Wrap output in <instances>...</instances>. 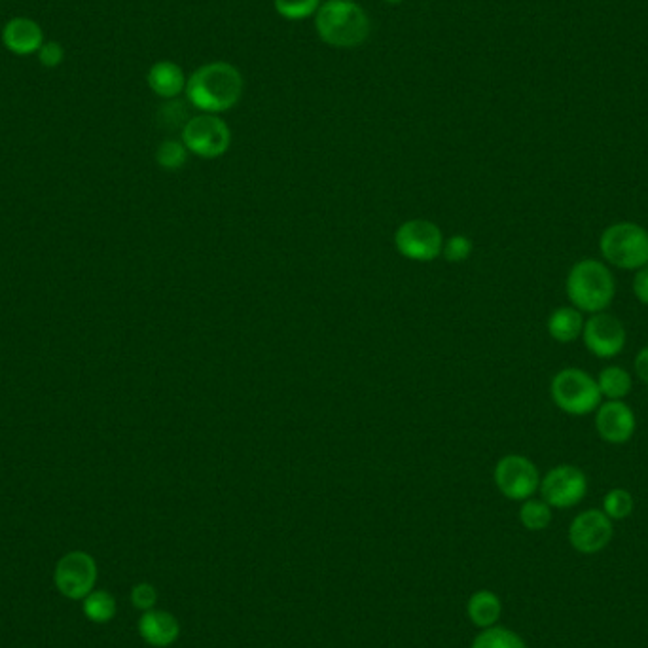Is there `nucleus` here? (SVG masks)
<instances>
[{
    "label": "nucleus",
    "instance_id": "obj_22",
    "mask_svg": "<svg viewBox=\"0 0 648 648\" xmlns=\"http://www.w3.org/2000/svg\"><path fill=\"white\" fill-rule=\"evenodd\" d=\"M321 4V0H273L275 12L288 21H304L315 16Z\"/></svg>",
    "mask_w": 648,
    "mask_h": 648
},
{
    "label": "nucleus",
    "instance_id": "obj_1",
    "mask_svg": "<svg viewBox=\"0 0 648 648\" xmlns=\"http://www.w3.org/2000/svg\"><path fill=\"white\" fill-rule=\"evenodd\" d=\"M243 74L226 61L201 65L188 76L186 99L203 114H220L234 108L243 95Z\"/></svg>",
    "mask_w": 648,
    "mask_h": 648
},
{
    "label": "nucleus",
    "instance_id": "obj_11",
    "mask_svg": "<svg viewBox=\"0 0 648 648\" xmlns=\"http://www.w3.org/2000/svg\"><path fill=\"white\" fill-rule=\"evenodd\" d=\"M584 345L599 359H612L620 355L626 345L624 324L607 313H595L582 328Z\"/></svg>",
    "mask_w": 648,
    "mask_h": 648
},
{
    "label": "nucleus",
    "instance_id": "obj_8",
    "mask_svg": "<svg viewBox=\"0 0 648 648\" xmlns=\"http://www.w3.org/2000/svg\"><path fill=\"white\" fill-rule=\"evenodd\" d=\"M495 484L506 499L527 501L540 486L539 470L523 455H506L495 467Z\"/></svg>",
    "mask_w": 648,
    "mask_h": 648
},
{
    "label": "nucleus",
    "instance_id": "obj_21",
    "mask_svg": "<svg viewBox=\"0 0 648 648\" xmlns=\"http://www.w3.org/2000/svg\"><path fill=\"white\" fill-rule=\"evenodd\" d=\"M470 648H527L522 637L506 628H486L482 631Z\"/></svg>",
    "mask_w": 648,
    "mask_h": 648
},
{
    "label": "nucleus",
    "instance_id": "obj_27",
    "mask_svg": "<svg viewBox=\"0 0 648 648\" xmlns=\"http://www.w3.org/2000/svg\"><path fill=\"white\" fill-rule=\"evenodd\" d=\"M131 603L141 609V611H152L158 603V592L152 584L148 582H143V584H137L133 590H131Z\"/></svg>",
    "mask_w": 648,
    "mask_h": 648
},
{
    "label": "nucleus",
    "instance_id": "obj_26",
    "mask_svg": "<svg viewBox=\"0 0 648 648\" xmlns=\"http://www.w3.org/2000/svg\"><path fill=\"white\" fill-rule=\"evenodd\" d=\"M442 254L450 264H461L468 260V256L472 254V241L468 239L467 235H451L444 241Z\"/></svg>",
    "mask_w": 648,
    "mask_h": 648
},
{
    "label": "nucleus",
    "instance_id": "obj_31",
    "mask_svg": "<svg viewBox=\"0 0 648 648\" xmlns=\"http://www.w3.org/2000/svg\"><path fill=\"white\" fill-rule=\"evenodd\" d=\"M383 2H387V4H400L402 0H383Z\"/></svg>",
    "mask_w": 648,
    "mask_h": 648
},
{
    "label": "nucleus",
    "instance_id": "obj_2",
    "mask_svg": "<svg viewBox=\"0 0 648 648\" xmlns=\"http://www.w3.org/2000/svg\"><path fill=\"white\" fill-rule=\"evenodd\" d=\"M315 29L332 48H357L370 36V18L353 0H326L315 14Z\"/></svg>",
    "mask_w": 648,
    "mask_h": 648
},
{
    "label": "nucleus",
    "instance_id": "obj_14",
    "mask_svg": "<svg viewBox=\"0 0 648 648\" xmlns=\"http://www.w3.org/2000/svg\"><path fill=\"white\" fill-rule=\"evenodd\" d=\"M2 44L16 55L38 54L44 44L42 27L35 19L14 18L2 29Z\"/></svg>",
    "mask_w": 648,
    "mask_h": 648
},
{
    "label": "nucleus",
    "instance_id": "obj_10",
    "mask_svg": "<svg viewBox=\"0 0 648 648\" xmlns=\"http://www.w3.org/2000/svg\"><path fill=\"white\" fill-rule=\"evenodd\" d=\"M588 478L580 468L561 465L552 468L540 482L544 503L556 508H571L586 497Z\"/></svg>",
    "mask_w": 648,
    "mask_h": 648
},
{
    "label": "nucleus",
    "instance_id": "obj_20",
    "mask_svg": "<svg viewBox=\"0 0 648 648\" xmlns=\"http://www.w3.org/2000/svg\"><path fill=\"white\" fill-rule=\"evenodd\" d=\"M84 614L95 624H107L116 616V599L105 590H95L84 597Z\"/></svg>",
    "mask_w": 648,
    "mask_h": 648
},
{
    "label": "nucleus",
    "instance_id": "obj_16",
    "mask_svg": "<svg viewBox=\"0 0 648 648\" xmlns=\"http://www.w3.org/2000/svg\"><path fill=\"white\" fill-rule=\"evenodd\" d=\"M146 82L158 97L175 99L186 90L188 78L177 63L163 59L150 67V71L146 74Z\"/></svg>",
    "mask_w": 648,
    "mask_h": 648
},
{
    "label": "nucleus",
    "instance_id": "obj_15",
    "mask_svg": "<svg viewBox=\"0 0 648 648\" xmlns=\"http://www.w3.org/2000/svg\"><path fill=\"white\" fill-rule=\"evenodd\" d=\"M139 633L144 641L152 647H169L179 639V620L171 612L152 609V611L144 612L141 616Z\"/></svg>",
    "mask_w": 648,
    "mask_h": 648
},
{
    "label": "nucleus",
    "instance_id": "obj_18",
    "mask_svg": "<svg viewBox=\"0 0 648 648\" xmlns=\"http://www.w3.org/2000/svg\"><path fill=\"white\" fill-rule=\"evenodd\" d=\"M501 612H503L501 599L493 592H487V590L476 592L468 601V618L478 628L486 630V628L495 626V622L501 618Z\"/></svg>",
    "mask_w": 648,
    "mask_h": 648
},
{
    "label": "nucleus",
    "instance_id": "obj_5",
    "mask_svg": "<svg viewBox=\"0 0 648 648\" xmlns=\"http://www.w3.org/2000/svg\"><path fill=\"white\" fill-rule=\"evenodd\" d=\"M552 398L565 414L586 415L601 404L599 385L590 374L578 368H567L556 374L550 387Z\"/></svg>",
    "mask_w": 648,
    "mask_h": 648
},
{
    "label": "nucleus",
    "instance_id": "obj_30",
    "mask_svg": "<svg viewBox=\"0 0 648 648\" xmlns=\"http://www.w3.org/2000/svg\"><path fill=\"white\" fill-rule=\"evenodd\" d=\"M635 372L639 378L648 383V347L639 351V355L635 357Z\"/></svg>",
    "mask_w": 648,
    "mask_h": 648
},
{
    "label": "nucleus",
    "instance_id": "obj_25",
    "mask_svg": "<svg viewBox=\"0 0 648 648\" xmlns=\"http://www.w3.org/2000/svg\"><path fill=\"white\" fill-rule=\"evenodd\" d=\"M633 497L626 489H612L603 499V512L611 520H624L633 512Z\"/></svg>",
    "mask_w": 648,
    "mask_h": 648
},
{
    "label": "nucleus",
    "instance_id": "obj_7",
    "mask_svg": "<svg viewBox=\"0 0 648 648\" xmlns=\"http://www.w3.org/2000/svg\"><path fill=\"white\" fill-rule=\"evenodd\" d=\"M442 230L427 218H410L395 232L396 251L412 262H431L444 249Z\"/></svg>",
    "mask_w": 648,
    "mask_h": 648
},
{
    "label": "nucleus",
    "instance_id": "obj_6",
    "mask_svg": "<svg viewBox=\"0 0 648 648\" xmlns=\"http://www.w3.org/2000/svg\"><path fill=\"white\" fill-rule=\"evenodd\" d=\"M180 141L190 154L216 160L230 150L232 131L218 114H199L184 124Z\"/></svg>",
    "mask_w": 648,
    "mask_h": 648
},
{
    "label": "nucleus",
    "instance_id": "obj_9",
    "mask_svg": "<svg viewBox=\"0 0 648 648\" xmlns=\"http://www.w3.org/2000/svg\"><path fill=\"white\" fill-rule=\"evenodd\" d=\"M55 586L69 599H84L93 592L97 582L95 559L86 552H71L57 561Z\"/></svg>",
    "mask_w": 648,
    "mask_h": 648
},
{
    "label": "nucleus",
    "instance_id": "obj_4",
    "mask_svg": "<svg viewBox=\"0 0 648 648\" xmlns=\"http://www.w3.org/2000/svg\"><path fill=\"white\" fill-rule=\"evenodd\" d=\"M605 260L620 270H641L648 266V232L633 222L607 228L599 241Z\"/></svg>",
    "mask_w": 648,
    "mask_h": 648
},
{
    "label": "nucleus",
    "instance_id": "obj_23",
    "mask_svg": "<svg viewBox=\"0 0 648 648\" xmlns=\"http://www.w3.org/2000/svg\"><path fill=\"white\" fill-rule=\"evenodd\" d=\"M188 154L190 152L182 141L167 139L156 150V162L165 171H179L180 167H184V163L188 160Z\"/></svg>",
    "mask_w": 648,
    "mask_h": 648
},
{
    "label": "nucleus",
    "instance_id": "obj_13",
    "mask_svg": "<svg viewBox=\"0 0 648 648\" xmlns=\"http://www.w3.org/2000/svg\"><path fill=\"white\" fill-rule=\"evenodd\" d=\"M637 427L630 406L622 400H609L599 406L595 415V429L609 444H626Z\"/></svg>",
    "mask_w": 648,
    "mask_h": 648
},
{
    "label": "nucleus",
    "instance_id": "obj_3",
    "mask_svg": "<svg viewBox=\"0 0 648 648\" xmlns=\"http://www.w3.org/2000/svg\"><path fill=\"white\" fill-rule=\"evenodd\" d=\"M614 290L611 271L597 260H582L569 271L567 296L578 311L601 313L611 306Z\"/></svg>",
    "mask_w": 648,
    "mask_h": 648
},
{
    "label": "nucleus",
    "instance_id": "obj_24",
    "mask_svg": "<svg viewBox=\"0 0 648 648\" xmlns=\"http://www.w3.org/2000/svg\"><path fill=\"white\" fill-rule=\"evenodd\" d=\"M520 520L523 527L529 531H542L552 522V510L550 504L544 501H525L520 510Z\"/></svg>",
    "mask_w": 648,
    "mask_h": 648
},
{
    "label": "nucleus",
    "instance_id": "obj_28",
    "mask_svg": "<svg viewBox=\"0 0 648 648\" xmlns=\"http://www.w3.org/2000/svg\"><path fill=\"white\" fill-rule=\"evenodd\" d=\"M63 59H65V50L57 42H44L42 48L38 50V61H40V65H44L48 69L59 67L63 63Z\"/></svg>",
    "mask_w": 648,
    "mask_h": 648
},
{
    "label": "nucleus",
    "instance_id": "obj_17",
    "mask_svg": "<svg viewBox=\"0 0 648 648\" xmlns=\"http://www.w3.org/2000/svg\"><path fill=\"white\" fill-rule=\"evenodd\" d=\"M584 321L575 307H559L548 319V332L559 343L575 342L582 334Z\"/></svg>",
    "mask_w": 648,
    "mask_h": 648
},
{
    "label": "nucleus",
    "instance_id": "obj_29",
    "mask_svg": "<svg viewBox=\"0 0 648 648\" xmlns=\"http://www.w3.org/2000/svg\"><path fill=\"white\" fill-rule=\"evenodd\" d=\"M633 292L641 304L648 306V266L637 271L635 281H633Z\"/></svg>",
    "mask_w": 648,
    "mask_h": 648
},
{
    "label": "nucleus",
    "instance_id": "obj_19",
    "mask_svg": "<svg viewBox=\"0 0 648 648\" xmlns=\"http://www.w3.org/2000/svg\"><path fill=\"white\" fill-rule=\"evenodd\" d=\"M601 395L607 396L609 400H622L631 393V376L620 366H609L605 368L599 379H597Z\"/></svg>",
    "mask_w": 648,
    "mask_h": 648
},
{
    "label": "nucleus",
    "instance_id": "obj_12",
    "mask_svg": "<svg viewBox=\"0 0 648 648\" xmlns=\"http://www.w3.org/2000/svg\"><path fill=\"white\" fill-rule=\"evenodd\" d=\"M612 539L611 518L601 510H586L578 514L569 529V540L578 552L595 554Z\"/></svg>",
    "mask_w": 648,
    "mask_h": 648
}]
</instances>
